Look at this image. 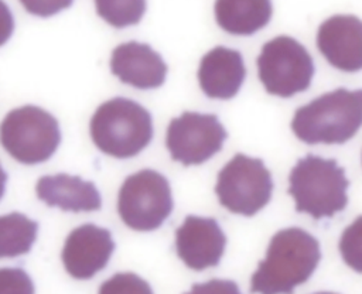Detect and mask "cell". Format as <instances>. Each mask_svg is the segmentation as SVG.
I'll return each mask as SVG.
<instances>
[{"instance_id": "cell-12", "label": "cell", "mask_w": 362, "mask_h": 294, "mask_svg": "<svg viewBox=\"0 0 362 294\" xmlns=\"http://www.w3.org/2000/svg\"><path fill=\"white\" fill-rule=\"evenodd\" d=\"M317 47L329 65L344 72L362 69V20L352 14H335L321 23Z\"/></svg>"}, {"instance_id": "cell-18", "label": "cell", "mask_w": 362, "mask_h": 294, "mask_svg": "<svg viewBox=\"0 0 362 294\" xmlns=\"http://www.w3.org/2000/svg\"><path fill=\"white\" fill-rule=\"evenodd\" d=\"M96 13L115 28L137 24L146 11V0H95Z\"/></svg>"}, {"instance_id": "cell-9", "label": "cell", "mask_w": 362, "mask_h": 294, "mask_svg": "<svg viewBox=\"0 0 362 294\" xmlns=\"http://www.w3.org/2000/svg\"><path fill=\"white\" fill-rule=\"evenodd\" d=\"M228 133L216 114L184 112L171 119L165 146L174 161L198 165L221 151Z\"/></svg>"}, {"instance_id": "cell-6", "label": "cell", "mask_w": 362, "mask_h": 294, "mask_svg": "<svg viewBox=\"0 0 362 294\" xmlns=\"http://www.w3.org/2000/svg\"><path fill=\"white\" fill-rule=\"evenodd\" d=\"M174 208L168 180L150 168L129 175L117 195V212L126 226L140 232L158 229Z\"/></svg>"}, {"instance_id": "cell-24", "label": "cell", "mask_w": 362, "mask_h": 294, "mask_svg": "<svg viewBox=\"0 0 362 294\" xmlns=\"http://www.w3.org/2000/svg\"><path fill=\"white\" fill-rule=\"evenodd\" d=\"M14 31V17L8 6L0 0V47L4 45Z\"/></svg>"}, {"instance_id": "cell-2", "label": "cell", "mask_w": 362, "mask_h": 294, "mask_svg": "<svg viewBox=\"0 0 362 294\" xmlns=\"http://www.w3.org/2000/svg\"><path fill=\"white\" fill-rule=\"evenodd\" d=\"M362 127V89L338 88L298 107L291 120L296 137L307 144H342Z\"/></svg>"}, {"instance_id": "cell-19", "label": "cell", "mask_w": 362, "mask_h": 294, "mask_svg": "<svg viewBox=\"0 0 362 294\" xmlns=\"http://www.w3.org/2000/svg\"><path fill=\"white\" fill-rule=\"evenodd\" d=\"M338 247L344 261L352 270L362 273V215L345 228Z\"/></svg>"}, {"instance_id": "cell-17", "label": "cell", "mask_w": 362, "mask_h": 294, "mask_svg": "<svg viewBox=\"0 0 362 294\" xmlns=\"http://www.w3.org/2000/svg\"><path fill=\"white\" fill-rule=\"evenodd\" d=\"M38 232V223L24 213L0 215V259L17 257L31 250Z\"/></svg>"}, {"instance_id": "cell-16", "label": "cell", "mask_w": 362, "mask_h": 294, "mask_svg": "<svg viewBox=\"0 0 362 294\" xmlns=\"http://www.w3.org/2000/svg\"><path fill=\"white\" fill-rule=\"evenodd\" d=\"M218 25L232 35H253L273 14L272 0H215Z\"/></svg>"}, {"instance_id": "cell-4", "label": "cell", "mask_w": 362, "mask_h": 294, "mask_svg": "<svg viewBox=\"0 0 362 294\" xmlns=\"http://www.w3.org/2000/svg\"><path fill=\"white\" fill-rule=\"evenodd\" d=\"M93 144L115 158H130L143 151L153 139L150 112L127 98L103 102L93 113L89 124Z\"/></svg>"}, {"instance_id": "cell-10", "label": "cell", "mask_w": 362, "mask_h": 294, "mask_svg": "<svg viewBox=\"0 0 362 294\" xmlns=\"http://www.w3.org/2000/svg\"><path fill=\"white\" fill-rule=\"evenodd\" d=\"M113 250L115 242L110 230L85 223L68 235L61 257L69 276L88 280L106 267Z\"/></svg>"}, {"instance_id": "cell-20", "label": "cell", "mask_w": 362, "mask_h": 294, "mask_svg": "<svg viewBox=\"0 0 362 294\" xmlns=\"http://www.w3.org/2000/svg\"><path fill=\"white\" fill-rule=\"evenodd\" d=\"M99 294H154L150 284L134 273H116L99 287Z\"/></svg>"}, {"instance_id": "cell-22", "label": "cell", "mask_w": 362, "mask_h": 294, "mask_svg": "<svg viewBox=\"0 0 362 294\" xmlns=\"http://www.w3.org/2000/svg\"><path fill=\"white\" fill-rule=\"evenodd\" d=\"M74 0H20L23 7L34 16L51 17L68 7Z\"/></svg>"}, {"instance_id": "cell-14", "label": "cell", "mask_w": 362, "mask_h": 294, "mask_svg": "<svg viewBox=\"0 0 362 294\" xmlns=\"http://www.w3.org/2000/svg\"><path fill=\"white\" fill-rule=\"evenodd\" d=\"M245 76L242 54L222 45L208 51L198 68L199 86L211 99H232L239 92Z\"/></svg>"}, {"instance_id": "cell-13", "label": "cell", "mask_w": 362, "mask_h": 294, "mask_svg": "<svg viewBox=\"0 0 362 294\" xmlns=\"http://www.w3.org/2000/svg\"><path fill=\"white\" fill-rule=\"evenodd\" d=\"M110 71L123 83L147 90L164 83L167 64L148 44L129 41L112 51Z\"/></svg>"}, {"instance_id": "cell-1", "label": "cell", "mask_w": 362, "mask_h": 294, "mask_svg": "<svg viewBox=\"0 0 362 294\" xmlns=\"http://www.w3.org/2000/svg\"><path fill=\"white\" fill-rule=\"evenodd\" d=\"M321 259L320 243L300 228L281 229L269 242L266 257L250 278L252 294H293L305 283Z\"/></svg>"}, {"instance_id": "cell-11", "label": "cell", "mask_w": 362, "mask_h": 294, "mask_svg": "<svg viewBox=\"0 0 362 294\" xmlns=\"http://www.w3.org/2000/svg\"><path fill=\"white\" fill-rule=\"evenodd\" d=\"M226 236L214 218L188 215L175 230V250L184 264L201 271L219 264Z\"/></svg>"}, {"instance_id": "cell-8", "label": "cell", "mask_w": 362, "mask_h": 294, "mask_svg": "<svg viewBox=\"0 0 362 294\" xmlns=\"http://www.w3.org/2000/svg\"><path fill=\"white\" fill-rule=\"evenodd\" d=\"M273 191L270 171L260 158L235 154L218 172L215 192L219 204L236 215L253 216L263 209Z\"/></svg>"}, {"instance_id": "cell-21", "label": "cell", "mask_w": 362, "mask_h": 294, "mask_svg": "<svg viewBox=\"0 0 362 294\" xmlns=\"http://www.w3.org/2000/svg\"><path fill=\"white\" fill-rule=\"evenodd\" d=\"M34 283L21 267L0 269V294H34Z\"/></svg>"}, {"instance_id": "cell-23", "label": "cell", "mask_w": 362, "mask_h": 294, "mask_svg": "<svg viewBox=\"0 0 362 294\" xmlns=\"http://www.w3.org/2000/svg\"><path fill=\"white\" fill-rule=\"evenodd\" d=\"M184 294H242L238 284L233 280L212 278L205 283H198Z\"/></svg>"}, {"instance_id": "cell-5", "label": "cell", "mask_w": 362, "mask_h": 294, "mask_svg": "<svg viewBox=\"0 0 362 294\" xmlns=\"http://www.w3.org/2000/svg\"><path fill=\"white\" fill-rule=\"evenodd\" d=\"M3 148L21 164H40L51 158L61 143L58 120L45 109L25 105L10 110L0 123Z\"/></svg>"}, {"instance_id": "cell-3", "label": "cell", "mask_w": 362, "mask_h": 294, "mask_svg": "<svg viewBox=\"0 0 362 294\" xmlns=\"http://www.w3.org/2000/svg\"><path fill=\"white\" fill-rule=\"evenodd\" d=\"M288 182V194L294 199L296 211L313 219L332 218L348 204L349 181L345 170L334 158L315 154L301 157L291 168Z\"/></svg>"}, {"instance_id": "cell-26", "label": "cell", "mask_w": 362, "mask_h": 294, "mask_svg": "<svg viewBox=\"0 0 362 294\" xmlns=\"http://www.w3.org/2000/svg\"><path fill=\"white\" fill-rule=\"evenodd\" d=\"M314 294H337V293H328V291H320V293H314Z\"/></svg>"}, {"instance_id": "cell-25", "label": "cell", "mask_w": 362, "mask_h": 294, "mask_svg": "<svg viewBox=\"0 0 362 294\" xmlns=\"http://www.w3.org/2000/svg\"><path fill=\"white\" fill-rule=\"evenodd\" d=\"M6 182H7V172L3 170L1 164H0V199L4 195V189H6Z\"/></svg>"}, {"instance_id": "cell-15", "label": "cell", "mask_w": 362, "mask_h": 294, "mask_svg": "<svg viewBox=\"0 0 362 294\" xmlns=\"http://www.w3.org/2000/svg\"><path fill=\"white\" fill-rule=\"evenodd\" d=\"M38 199L48 206H57L69 212H90L102 206V198L92 181H83L78 175L65 172L44 175L37 181Z\"/></svg>"}, {"instance_id": "cell-7", "label": "cell", "mask_w": 362, "mask_h": 294, "mask_svg": "<svg viewBox=\"0 0 362 294\" xmlns=\"http://www.w3.org/2000/svg\"><path fill=\"white\" fill-rule=\"evenodd\" d=\"M257 75L270 95L291 98L304 92L314 76V62L305 47L288 35L267 41L257 57Z\"/></svg>"}]
</instances>
